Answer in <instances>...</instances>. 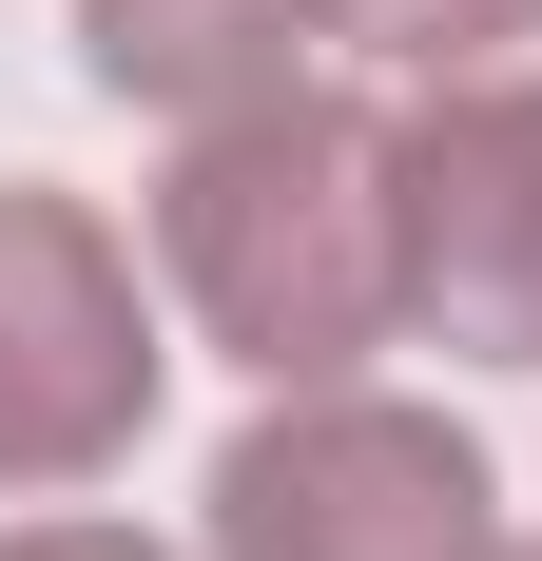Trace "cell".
I'll return each instance as SVG.
<instances>
[{"label": "cell", "instance_id": "obj_1", "mask_svg": "<svg viewBox=\"0 0 542 561\" xmlns=\"http://www.w3.org/2000/svg\"><path fill=\"white\" fill-rule=\"evenodd\" d=\"M156 272L194 290V330L271 388H349L387 330H407V136L369 98H271L194 116L156 174Z\"/></svg>", "mask_w": 542, "mask_h": 561}, {"label": "cell", "instance_id": "obj_2", "mask_svg": "<svg viewBox=\"0 0 542 561\" xmlns=\"http://www.w3.org/2000/svg\"><path fill=\"white\" fill-rule=\"evenodd\" d=\"M214 561H504L485 446L387 388H291L214 465Z\"/></svg>", "mask_w": 542, "mask_h": 561}, {"label": "cell", "instance_id": "obj_3", "mask_svg": "<svg viewBox=\"0 0 542 561\" xmlns=\"http://www.w3.org/2000/svg\"><path fill=\"white\" fill-rule=\"evenodd\" d=\"M156 426V310L78 194L0 174V484H98Z\"/></svg>", "mask_w": 542, "mask_h": 561}, {"label": "cell", "instance_id": "obj_4", "mask_svg": "<svg viewBox=\"0 0 542 561\" xmlns=\"http://www.w3.org/2000/svg\"><path fill=\"white\" fill-rule=\"evenodd\" d=\"M407 136V330L542 368V78H427Z\"/></svg>", "mask_w": 542, "mask_h": 561}, {"label": "cell", "instance_id": "obj_5", "mask_svg": "<svg viewBox=\"0 0 542 561\" xmlns=\"http://www.w3.org/2000/svg\"><path fill=\"white\" fill-rule=\"evenodd\" d=\"M310 39V0H78V58H98V98H156V116H233L291 78Z\"/></svg>", "mask_w": 542, "mask_h": 561}, {"label": "cell", "instance_id": "obj_6", "mask_svg": "<svg viewBox=\"0 0 542 561\" xmlns=\"http://www.w3.org/2000/svg\"><path fill=\"white\" fill-rule=\"evenodd\" d=\"M310 39H349V58H427V78H485L504 39H542V0H310Z\"/></svg>", "mask_w": 542, "mask_h": 561}, {"label": "cell", "instance_id": "obj_7", "mask_svg": "<svg viewBox=\"0 0 542 561\" xmlns=\"http://www.w3.org/2000/svg\"><path fill=\"white\" fill-rule=\"evenodd\" d=\"M0 561H174V542H136V523H0Z\"/></svg>", "mask_w": 542, "mask_h": 561}]
</instances>
